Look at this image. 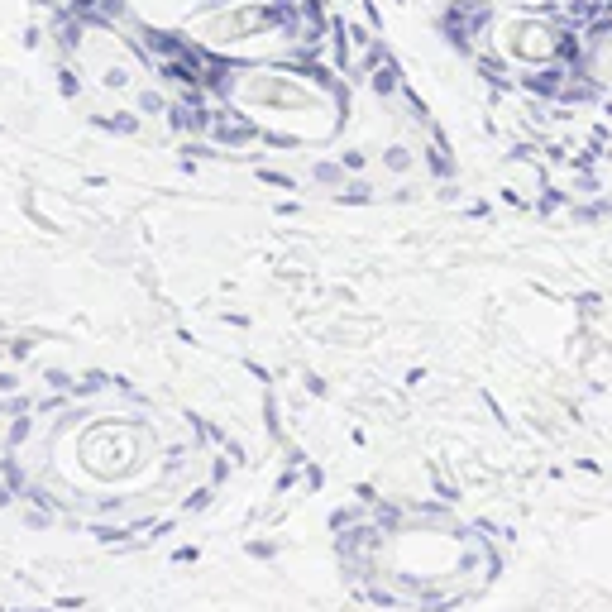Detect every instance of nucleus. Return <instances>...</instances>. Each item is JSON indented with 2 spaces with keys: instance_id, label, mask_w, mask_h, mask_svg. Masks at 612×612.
Here are the masks:
<instances>
[]
</instances>
